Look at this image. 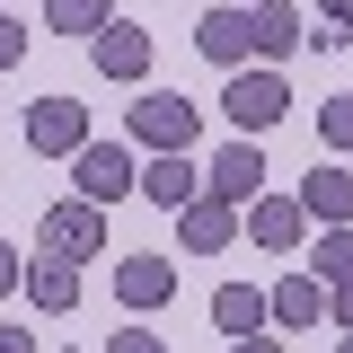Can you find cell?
I'll list each match as a JSON object with an SVG mask.
<instances>
[{"label":"cell","instance_id":"cell-1","mask_svg":"<svg viewBox=\"0 0 353 353\" xmlns=\"http://www.w3.org/2000/svg\"><path fill=\"white\" fill-rule=\"evenodd\" d=\"M221 115L239 124V141H256V132H274L283 115H292V88L274 80V71H239V80H230V97H221Z\"/></svg>","mask_w":353,"mask_h":353},{"label":"cell","instance_id":"cell-2","mask_svg":"<svg viewBox=\"0 0 353 353\" xmlns=\"http://www.w3.org/2000/svg\"><path fill=\"white\" fill-rule=\"evenodd\" d=\"M27 150L36 159H80L88 150V106L80 97H36L27 106Z\"/></svg>","mask_w":353,"mask_h":353},{"label":"cell","instance_id":"cell-3","mask_svg":"<svg viewBox=\"0 0 353 353\" xmlns=\"http://www.w3.org/2000/svg\"><path fill=\"white\" fill-rule=\"evenodd\" d=\"M71 176H80V203H124V194H141V168H132V150L124 141H88L80 159H71Z\"/></svg>","mask_w":353,"mask_h":353},{"label":"cell","instance_id":"cell-4","mask_svg":"<svg viewBox=\"0 0 353 353\" xmlns=\"http://www.w3.org/2000/svg\"><path fill=\"white\" fill-rule=\"evenodd\" d=\"M203 124V106L194 97H176V88H150L141 106H132V141H150V150H185Z\"/></svg>","mask_w":353,"mask_h":353},{"label":"cell","instance_id":"cell-5","mask_svg":"<svg viewBox=\"0 0 353 353\" xmlns=\"http://www.w3.org/2000/svg\"><path fill=\"white\" fill-rule=\"evenodd\" d=\"M36 239H44V256H62V265H80L106 248V212L97 203H53V212L36 221Z\"/></svg>","mask_w":353,"mask_h":353},{"label":"cell","instance_id":"cell-6","mask_svg":"<svg viewBox=\"0 0 353 353\" xmlns=\"http://www.w3.org/2000/svg\"><path fill=\"white\" fill-rule=\"evenodd\" d=\"M203 194H221L230 212H248V203L265 194V150H256V141H230L212 168H203Z\"/></svg>","mask_w":353,"mask_h":353},{"label":"cell","instance_id":"cell-7","mask_svg":"<svg viewBox=\"0 0 353 353\" xmlns=\"http://www.w3.org/2000/svg\"><path fill=\"white\" fill-rule=\"evenodd\" d=\"M141 194H150L159 212H185V203H203V168H194L185 150H159V159L141 168Z\"/></svg>","mask_w":353,"mask_h":353},{"label":"cell","instance_id":"cell-8","mask_svg":"<svg viewBox=\"0 0 353 353\" xmlns=\"http://www.w3.org/2000/svg\"><path fill=\"white\" fill-rule=\"evenodd\" d=\"M265 309H274V327H318V318H336V292H327L318 274H283V283L265 292Z\"/></svg>","mask_w":353,"mask_h":353},{"label":"cell","instance_id":"cell-9","mask_svg":"<svg viewBox=\"0 0 353 353\" xmlns=\"http://www.w3.org/2000/svg\"><path fill=\"white\" fill-rule=\"evenodd\" d=\"M301 212L318 230H353V168H309L301 176Z\"/></svg>","mask_w":353,"mask_h":353},{"label":"cell","instance_id":"cell-10","mask_svg":"<svg viewBox=\"0 0 353 353\" xmlns=\"http://www.w3.org/2000/svg\"><path fill=\"white\" fill-rule=\"evenodd\" d=\"M88 62H97L106 80H141V71H150V36H141L132 18H115L106 36H88Z\"/></svg>","mask_w":353,"mask_h":353},{"label":"cell","instance_id":"cell-11","mask_svg":"<svg viewBox=\"0 0 353 353\" xmlns=\"http://www.w3.org/2000/svg\"><path fill=\"white\" fill-rule=\"evenodd\" d=\"M301 194H292V203H283V194H256V203H248V239H256V248H274V256H292V248H301Z\"/></svg>","mask_w":353,"mask_h":353},{"label":"cell","instance_id":"cell-12","mask_svg":"<svg viewBox=\"0 0 353 353\" xmlns=\"http://www.w3.org/2000/svg\"><path fill=\"white\" fill-rule=\"evenodd\" d=\"M212 327L230 336V345H248V336L274 327V309H265V292H248V283H221L212 292Z\"/></svg>","mask_w":353,"mask_h":353},{"label":"cell","instance_id":"cell-13","mask_svg":"<svg viewBox=\"0 0 353 353\" xmlns=\"http://www.w3.org/2000/svg\"><path fill=\"white\" fill-rule=\"evenodd\" d=\"M248 36H256V53L265 62H283V53H301V9H292V0H256V9H248Z\"/></svg>","mask_w":353,"mask_h":353},{"label":"cell","instance_id":"cell-14","mask_svg":"<svg viewBox=\"0 0 353 353\" xmlns=\"http://www.w3.org/2000/svg\"><path fill=\"white\" fill-rule=\"evenodd\" d=\"M176 239H185L194 256H212V248H230V239H239V212H230L221 194H203V203H185V212H176Z\"/></svg>","mask_w":353,"mask_h":353},{"label":"cell","instance_id":"cell-15","mask_svg":"<svg viewBox=\"0 0 353 353\" xmlns=\"http://www.w3.org/2000/svg\"><path fill=\"white\" fill-rule=\"evenodd\" d=\"M115 292H124V309H159L176 292V265L168 256H124L115 265Z\"/></svg>","mask_w":353,"mask_h":353},{"label":"cell","instance_id":"cell-16","mask_svg":"<svg viewBox=\"0 0 353 353\" xmlns=\"http://www.w3.org/2000/svg\"><path fill=\"white\" fill-rule=\"evenodd\" d=\"M27 292H36V309H44V318H62V309H80V265H62V256L27 265Z\"/></svg>","mask_w":353,"mask_h":353},{"label":"cell","instance_id":"cell-17","mask_svg":"<svg viewBox=\"0 0 353 353\" xmlns=\"http://www.w3.org/2000/svg\"><path fill=\"white\" fill-rule=\"evenodd\" d=\"M194 44H203L212 62H248V53H256V36H248V9H212V18L194 27Z\"/></svg>","mask_w":353,"mask_h":353},{"label":"cell","instance_id":"cell-18","mask_svg":"<svg viewBox=\"0 0 353 353\" xmlns=\"http://www.w3.org/2000/svg\"><path fill=\"white\" fill-rule=\"evenodd\" d=\"M44 18H53L62 36H106V27H115L106 0H44Z\"/></svg>","mask_w":353,"mask_h":353},{"label":"cell","instance_id":"cell-19","mask_svg":"<svg viewBox=\"0 0 353 353\" xmlns=\"http://www.w3.org/2000/svg\"><path fill=\"white\" fill-rule=\"evenodd\" d=\"M318 283H353V230H318Z\"/></svg>","mask_w":353,"mask_h":353},{"label":"cell","instance_id":"cell-20","mask_svg":"<svg viewBox=\"0 0 353 353\" xmlns=\"http://www.w3.org/2000/svg\"><path fill=\"white\" fill-rule=\"evenodd\" d=\"M318 132H327L336 150H353V97H327V106H318Z\"/></svg>","mask_w":353,"mask_h":353},{"label":"cell","instance_id":"cell-21","mask_svg":"<svg viewBox=\"0 0 353 353\" xmlns=\"http://www.w3.org/2000/svg\"><path fill=\"white\" fill-rule=\"evenodd\" d=\"M106 353H168V345H159L150 327H124V336H106Z\"/></svg>","mask_w":353,"mask_h":353},{"label":"cell","instance_id":"cell-22","mask_svg":"<svg viewBox=\"0 0 353 353\" xmlns=\"http://www.w3.org/2000/svg\"><path fill=\"white\" fill-rule=\"evenodd\" d=\"M18 53H27V27H18V18H0V71H9Z\"/></svg>","mask_w":353,"mask_h":353},{"label":"cell","instance_id":"cell-23","mask_svg":"<svg viewBox=\"0 0 353 353\" xmlns=\"http://www.w3.org/2000/svg\"><path fill=\"white\" fill-rule=\"evenodd\" d=\"M318 18H327V27H336V44L353 36V0H318Z\"/></svg>","mask_w":353,"mask_h":353},{"label":"cell","instance_id":"cell-24","mask_svg":"<svg viewBox=\"0 0 353 353\" xmlns=\"http://www.w3.org/2000/svg\"><path fill=\"white\" fill-rule=\"evenodd\" d=\"M18 283H27V265H18V248H0V301H9Z\"/></svg>","mask_w":353,"mask_h":353},{"label":"cell","instance_id":"cell-25","mask_svg":"<svg viewBox=\"0 0 353 353\" xmlns=\"http://www.w3.org/2000/svg\"><path fill=\"white\" fill-rule=\"evenodd\" d=\"M0 353H36V336L27 327H0Z\"/></svg>","mask_w":353,"mask_h":353},{"label":"cell","instance_id":"cell-26","mask_svg":"<svg viewBox=\"0 0 353 353\" xmlns=\"http://www.w3.org/2000/svg\"><path fill=\"white\" fill-rule=\"evenodd\" d=\"M336 327L353 336V283H336Z\"/></svg>","mask_w":353,"mask_h":353},{"label":"cell","instance_id":"cell-27","mask_svg":"<svg viewBox=\"0 0 353 353\" xmlns=\"http://www.w3.org/2000/svg\"><path fill=\"white\" fill-rule=\"evenodd\" d=\"M239 353H283V345H274V336H248V345H239Z\"/></svg>","mask_w":353,"mask_h":353},{"label":"cell","instance_id":"cell-28","mask_svg":"<svg viewBox=\"0 0 353 353\" xmlns=\"http://www.w3.org/2000/svg\"><path fill=\"white\" fill-rule=\"evenodd\" d=\"M336 353H353V336H345V345H336Z\"/></svg>","mask_w":353,"mask_h":353}]
</instances>
